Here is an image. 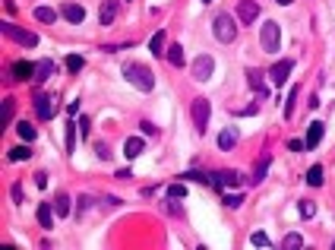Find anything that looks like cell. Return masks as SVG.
<instances>
[{
  "instance_id": "obj_17",
  "label": "cell",
  "mask_w": 335,
  "mask_h": 250,
  "mask_svg": "<svg viewBox=\"0 0 335 250\" xmlns=\"http://www.w3.org/2000/svg\"><path fill=\"white\" fill-rule=\"evenodd\" d=\"M215 181H218V187H237V184H240V174L225 168V171H218V174H215Z\"/></svg>"
},
{
  "instance_id": "obj_16",
  "label": "cell",
  "mask_w": 335,
  "mask_h": 250,
  "mask_svg": "<svg viewBox=\"0 0 335 250\" xmlns=\"http://www.w3.org/2000/svg\"><path fill=\"white\" fill-rule=\"evenodd\" d=\"M180 177H183V181H199V184H209V187H218V181H215V174H202V171H183Z\"/></svg>"
},
{
  "instance_id": "obj_23",
  "label": "cell",
  "mask_w": 335,
  "mask_h": 250,
  "mask_svg": "<svg viewBox=\"0 0 335 250\" xmlns=\"http://www.w3.org/2000/svg\"><path fill=\"white\" fill-rule=\"evenodd\" d=\"M168 64H171V67H183V48L180 45L168 48Z\"/></svg>"
},
{
  "instance_id": "obj_4",
  "label": "cell",
  "mask_w": 335,
  "mask_h": 250,
  "mask_svg": "<svg viewBox=\"0 0 335 250\" xmlns=\"http://www.w3.org/2000/svg\"><path fill=\"white\" fill-rule=\"evenodd\" d=\"M209 98H196L193 101V108H190V114H193V127H196V133H206V127H209Z\"/></svg>"
},
{
  "instance_id": "obj_38",
  "label": "cell",
  "mask_w": 335,
  "mask_h": 250,
  "mask_svg": "<svg viewBox=\"0 0 335 250\" xmlns=\"http://www.w3.org/2000/svg\"><path fill=\"white\" fill-rule=\"evenodd\" d=\"M139 127H142V133H145V136H152V133L158 130V127H155V123H152V120H142V123H139Z\"/></svg>"
},
{
  "instance_id": "obj_34",
  "label": "cell",
  "mask_w": 335,
  "mask_h": 250,
  "mask_svg": "<svg viewBox=\"0 0 335 250\" xmlns=\"http://www.w3.org/2000/svg\"><path fill=\"white\" fill-rule=\"evenodd\" d=\"M67 70H70V73H79V70H82V57L79 54H70L67 57Z\"/></svg>"
},
{
  "instance_id": "obj_42",
  "label": "cell",
  "mask_w": 335,
  "mask_h": 250,
  "mask_svg": "<svg viewBox=\"0 0 335 250\" xmlns=\"http://www.w3.org/2000/svg\"><path fill=\"white\" fill-rule=\"evenodd\" d=\"M35 184H38V187H48V174H45V171L35 174Z\"/></svg>"
},
{
  "instance_id": "obj_21",
  "label": "cell",
  "mask_w": 335,
  "mask_h": 250,
  "mask_svg": "<svg viewBox=\"0 0 335 250\" xmlns=\"http://www.w3.org/2000/svg\"><path fill=\"white\" fill-rule=\"evenodd\" d=\"M234 142H237V133H234V130H221V133H218V149L228 152V149H234Z\"/></svg>"
},
{
  "instance_id": "obj_8",
  "label": "cell",
  "mask_w": 335,
  "mask_h": 250,
  "mask_svg": "<svg viewBox=\"0 0 335 250\" xmlns=\"http://www.w3.org/2000/svg\"><path fill=\"white\" fill-rule=\"evenodd\" d=\"M291 70H294V60H288V57H285V60H275V64H272L269 76H272V82H275V86H282V82L288 79Z\"/></svg>"
},
{
  "instance_id": "obj_13",
  "label": "cell",
  "mask_w": 335,
  "mask_h": 250,
  "mask_svg": "<svg viewBox=\"0 0 335 250\" xmlns=\"http://www.w3.org/2000/svg\"><path fill=\"white\" fill-rule=\"evenodd\" d=\"M247 82H250V89H256V92H259V98H266V95H269V89H266L263 73H259V70H247Z\"/></svg>"
},
{
  "instance_id": "obj_37",
  "label": "cell",
  "mask_w": 335,
  "mask_h": 250,
  "mask_svg": "<svg viewBox=\"0 0 335 250\" xmlns=\"http://www.w3.org/2000/svg\"><path fill=\"white\" fill-rule=\"evenodd\" d=\"M313 212H316L313 203H301V216H304V219H313Z\"/></svg>"
},
{
  "instance_id": "obj_28",
  "label": "cell",
  "mask_w": 335,
  "mask_h": 250,
  "mask_svg": "<svg viewBox=\"0 0 335 250\" xmlns=\"http://www.w3.org/2000/svg\"><path fill=\"white\" fill-rule=\"evenodd\" d=\"M16 130H19V136H23L26 142H29V139H35V136H38V130H35V127H32V123H29V120H23V123H16Z\"/></svg>"
},
{
  "instance_id": "obj_3",
  "label": "cell",
  "mask_w": 335,
  "mask_h": 250,
  "mask_svg": "<svg viewBox=\"0 0 335 250\" xmlns=\"http://www.w3.org/2000/svg\"><path fill=\"white\" fill-rule=\"evenodd\" d=\"M212 32H215V38H218V41L231 45V41H234V35H237V26H234V19H231L228 13H218V16H215Z\"/></svg>"
},
{
  "instance_id": "obj_44",
  "label": "cell",
  "mask_w": 335,
  "mask_h": 250,
  "mask_svg": "<svg viewBox=\"0 0 335 250\" xmlns=\"http://www.w3.org/2000/svg\"><path fill=\"white\" fill-rule=\"evenodd\" d=\"M275 4H282V7H288V4H294V0H275Z\"/></svg>"
},
{
  "instance_id": "obj_43",
  "label": "cell",
  "mask_w": 335,
  "mask_h": 250,
  "mask_svg": "<svg viewBox=\"0 0 335 250\" xmlns=\"http://www.w3.org/2000/svg\"><path fill=\"white\" fill-rule=\"evenodd\" d=\"M67 114H79V101H70L67 105Z\"/></svg>"
},
{
  "instance_id": "obj_33",
  "label": "cell",
  "mask_w": 335,
  "mask_h": 250,
  "mask_svg": "<svg viewBox=\"0 0 335 250\" xmlns=\"http://www.w3.org/2000/svg\"><path fill=\"white\" fill-rule=\"evenodd\" d=\"M168 196H171V200H180V196H187V184H171V187H168Z\"/></svg>"
},
{
  "instance_id": "obj_24",
  "label": "cell",
  "mask_w": 335,
  "mask_h": 250,
  "mask_svg": "<svg viewBox=\"0 0 335 250\" xmlns=\"http://www.w3.org/2000/svg\"><path fill=\"white\" fill-rule=\"evenodd\" d=\"M35 19H38V23H54V19H57V10H51V7H35Z\"/></svg>"
},
{
  "instance_id": "obj_6",
  "label": "cell",
  "mask_w": 335,
  "mask_h": 250,
  "mask_svg": "<svg viewBox=\"0 0 335 250\" xmlns=\"http://www.w3.org/2000/svg\"><path fill=\"white\" fill-rule=\"evenodd\" d=\"M237 19L244 26H253L259 19V4H256V0H240V4H237Z\"/></svg>"
},
{
  "instance_id": "obj_27",
  "label": "cell",
  "mask_w": 335,
  "mask_h": 250,
  "mask_svg": "<svg viewBox=\"0 0 335 250\" xmlns=\"http://www.w3.org/2000/svg\"><path fill=\"white\" fill-rule=\"evenodd\" d=\"M149 48H152V54H155V57H158V54H164V32H161V29L152 35V41H149Z\"/></svg>"
},
{
  "instance_id": "obj_25",
  "label": "cell",
  "mask_w": 335,
  "mask_h": 250,
  "mask_svg": "<svg viewBox=\"0 0 335 250\" xmlns=\"http://www.w3.org/2000/svg\"><path fill=\"white\" fill-rule=\"evenodd\" d=\"M282 247H285V250H301V247H304V238L297 235V231H291V235H285Z\"/></svg>"
},
{
  "instance_id": "obj_2",
  "label": "cell",
  "mask_w": 335,
  "mask_h": 250,
  "mask_svg": "<svg viewBox=\"0 0 335 250\" xmlns=\"http://www.w3.org/2000/svg\"><path fill=\"white\" fill-rule=\"evenodd\" d=\"M0 32H4L10 41L23 45V48H35V45H38V35H35V32H29V29H23V26H13V23H7V19L0 23Z\"/></svg>"
},
{
  "instance_id": "obj_20",
  "label": "cell",
  "mask_w": 335,
  "mask_h": 250,
  "mask_svg": "<svg viewBox=\"0 0 335 250\" xmlns=\"http://www.w3.org/2000/svg\"><path fill=\"white\" fill-rule=\"evenodd\" d=\"M269 165H272V158H269V155L256 162V168H253V184H259V181H263V177L269 174Z\"/></svg>"
},
{
  "instance_id": "obj_32",
  "label": "cell",
  "mask_w": 335,
  "mask_h": 250,
  "mask_svg": "<svg viewBox=\"0 0 335 250\" xmlns=\"http://www.w3.org/2000/svg\"><path fill=\"white\" fill-rule=\"evenodd\" d=\"M32 152L26 149V146H16V149H10V162H26Z\"/></svg>"
},
{
  "instance_id": "obj_5",
  "label": "cell",
  "mask_w": 335,
  "mask_h": 250,
  "mask_svg": "<svg viewBox=\"0 0 335 250\" xmlns=\"http://www.w3.org/2000/svg\"><path fill=\"white\" fill-rule=\"evenodd\" d=\"M259 38H263V51H269V54H275L278 51V41H282V29H278V23H266L263 32H259Z\"/></svg>"
},
{
  "instance_id": "obj_22",
  "label": "cell",
  "mask_w": 335,
  "mask_h": 250,
  "mask_svg": "<svg viewBox=\"0 0 335 250\" xmlns=\"http://www.w3.org/2000/svg\"><path fill=\"white\" fill-rule=\"evenodd\" d=\"M13 111H16V101L13 98H4V105H0V120H4V127L13 120Z\"/></svg>"
},
{
  "instance_id": "obj_19",
  "label": "cell",
  "mask_w": 335,
  "mask_h": 250,
  "mask_svg": "<svg viewBox=\"0 0 335 250\" xmlns=\"http://www.w3.org/2000/svg\"><path fill=\"white\" fill-rule=\"evenodd\" d=\"M38 222H41V228H54V203L38 206Z\"/></svg>"
},
{
  "instance_id": "obj_30",
  "label": "cell",
  "mask_w": 335,
  "mask_h": 250,
  "mask_svg": "<svg viewBox=\"0 0 335 250\" xmlns=\"http://www.w3.org/2000/svg\"><path fill=\"white\" fill-rule=\"evenodd\" d=\"M297 95H301V89H297V86H291L288 101H285V117H291V114H294V101H297Z\"/></svg>"
},
{
  "instance_id": "obj_31",
  "label": "cell",
  "mask_w": 335,
  "mask_h": 250,
  "mask_svg": "<svg viewBox=\"0 0 335 250\" xmlns=\"http://www.w3.org/2000/svg\"><path fill=\"white\" fill-rule=\"evenodd\" d=\"M76 130L79 123H67V152H73V146H76Z\"/></svg>"
},
{
  "instance_id": "obj_45",
  "label": "cell",
  "mask_w": 335,
  "mask_h": 250,
  "mask_svg": "<svg viewBox=\"0 0 335 250\" xmlns=\"http://www.w3.org/2000/svg\"><path fill=\"white\" fill-rule=\"evenodd\" d=\"M206 4H209V0H206Z\"/></svg>"
},
{
  "instance_id": "obj_35",
  "label": "cell",
  "mask_w": 335,
  "mask_h": 250,
  "mask_svg": "<svg viewBox=\"0 0 335 250\" xmlns=\"http://www.w3.org/2000/svg\"><path fill=\"white\" fill-rule=\"evenodd\" d=\"M250 244H253V247H269V238L263 235V231H253V235H250Z\"/></svg>"
},
{
  "instance_id": "obj_36",
  "label": "cell",
  "mask_w": 335,
  "mask_h": 250,
  "mask_svg": "<svg viewBox=\"0 0 335 250\" xmlns=\"http://www.w3.org/2000/svg\"><path fill=\"white\" fill-rule=\"evenodd\" d=\"M240 203H244V193H228L225 196V206H231V209H237Z\"/></svg>"
},
{
  "instance_id": "obj_15",
  "label": "cell",
  "mask_w": 335,
  "mask_h": 250,
  "mask_svg": "<svg viewBox=\"0 0 335 250\" xmlns=\"http://www.w3.org/2000/svg\"><path fill=\"white\" fill-rule=\"evenodd\" d=\"M320 139H323V123H320V120H313V123H310V130H307V139H304V142H307V149L320 146Z\"/></svg>"
},
{
  "instance_id": "obj_41",
  "label": "cell",
  "mask_w": 335,
  "mask_h": 250,
  "mask_svg": "<svg viewBox=\"0 0 335 250\" xmlns=\"http://www.w3.org/2000/svg\"><path fill=\"white\" fill-rule=\"evenodd\" d=\"M79 133H82V139L89 136V117H79Z\"/></svg>"
},
{
  "instance_id": "obj_29",
  "label": "cell",
  "mask_w": 335,
  "mask_h": 250,
  "mask_svg": "<svg viewBox=\"0 0 335 250\" xmlns=\"http://www.w3.org/2000/svg\"><path fill=\"white\" fill-rule=\"evenodd\" d=\"M307 184H313V187L323 184V165H313V168L307 171Z\"/></svg>"
},
{
  "instance_id": "obj_9",
  "label": "cell",
  "mask_w": 335,
  "mask_h": 250,
  "mask_svg": "<svg viewBox=\"0 0 335 250\" xmlns=\"http://www.w3.org/2000/svg\"><path fill=\"white\" fill-rule=\"evenodd\" d=\"M35 114L41 120H51L54 117V98L51 95H35Z\"/></svg>"
},
{
  "instance_id": "obj_1",
  "label": "cell",
  "mask_w": 335,
  "mask_h": 250,
  "mask_svg": "<svg viewBox=\"0 0 335 250\" xmlns=\"http://www.w3.org/2000/svg\"><path fill=\"white\" fill-rule=\"evenodd\" d=\"M123 76L133 82L136 89H142V92H152V89H155V76H152V70H149L145 64H127Z\"/></svg>"
},
{
  "instance_id": "obj_18",
  "label": "cell",
  "mask_w": 335,
  "mask_h": 250,
  "mask_svg": "<svg viewBox=\"0 0 335 250\" xmlns=\"http://www.w3.org/2000/svg\"><path fill=\"white\" fill-rule=\"evenodd\" d=\"M60 13L67 16L70 23H82V19H86V10H82L79 4H64V10H60Z\"/></svg>"
},
{
  "instance_id": "obj_39",
  "label": "cell",
  "mask_w": 335,
  "mask_h": 250,
  "mask_svg": "<svg viewBox=\"0 0 335 250\" xmlns=\"http://www.w3.org/2000/svg\"><path fill=\"white\" fill-rule=\"evenodd\" d=\"M288 149H291V152H301V149H307V142H304V139H291Z\"/></svg>"
},
{
  "instance_id": "obj_14",
  "label": "cell",
  "mask_w": 335,
  "mask_h": 250,
  "mask_svg": "<svg viewBox=\"0 0 335 250\" xmlns=\"http://www.w3.org/2000/svg\"><path fill=\"white\" fill-rule=\"evenodd\" d=\"M142 149H145V139H139V136H130V139L123 142V155H127V158H136Z\"/></svg>"
},
{
  "instance_id": "obj_10",
  "label": "cell",
  "mask_w": 335,
  "mask_h": 250,
  "mask_svg": "<svg viewBox=\"0 0 335 250\" xmlns=\"http://www.w3.org/2000/svg\"><path fill=\"white\" fill-rule=\"evenodd\" d=\"M10 73H13V79H35V64L16 60V64L10 67Z\"/></svg>"
},
{
  "instance_id": "obj_7",
  "label": "cell",
  "mask_w": 335,
  "mask_h": 250,
  "mask_svg": "<svg viewBox=\"0 0 335 250\" xmlns=\"http://www.w3.org/2000/svg\"><path fill=\"white\" fill-rule=\"evenodd\" d=\"M212 70H215V60H212L209 54H199V57L193 60V79L206 82V79L212 76Z\"/></svg>"
},
{
  "instance_id": "obj_26",
  "label": "cell",
  "mask_w": 335,
  "mask_h": 250,
  "mask_svg": "<svg viewBox=\"0 0 335 250\" xmlns=\"http://www.w3.org/2000/svg\"><path fill=\"white\" fill-rule=\"evenodd\" d=\"M54 212H57L60 219L70 212V196H67V193H57V200H54Z\"/></svg>"
},
{
  "instance_id": "obj_11",
  "label": "cell",
  "mask_w": 335,
  "mask_h": 250,
  "mask_svg": "<svg viewBox=\"0 0 335 250\" xmlns=\"http://www.w3.org/2000/svg\"><path fill=\"white\" fill-rule=\"evenodd\" d=\"M54 70H57V64H54V60H38V64H35V82H45V79H51L54 76Z\"/></svg>"
},
{
  "instance_id": "obj_12",
  "label": "cell",
  "mask_w": 335,
  "mask_h": 250,
  "mask_svg": "<svg viewBox=\"0 0 335 250\" xmlns=\"http://www.w3.org/2000/svg\"><path fill=\"white\" fill-rule=\"evenodd\" d=\"M98 19H101V26H111L117 19V0H104L101 10H98Z\"/></svg>"
},
{
  "instance_id": "obj_46",
  "label": "cell",
  "mask_w": 335,
  "mask_h": 250,
  "mask_svg": "<svg viewBox=\"0 0 335 250\" xmlns=\"http://www.w3.org/2000/svg\"><path fill=\"white\" fill-rule=\"evenodd\" d=\"M332 247H335V244H332Z\"/></svg>"
},
{
  "instance_id": "obj_40",
  "label": "cell",
  "mask_w": 335,
  "mask_h": 250,
  "mask_svg": "<svg viewBox=\"0 0 335 250\" xmlns=\"http://www.w3.org/2000/svg\"><path fill=\"white\" fill-rule=\"evenodd\" d=\"M95 152H98V158H111V149L104 146V142H98V146H95Z\"/></svg>"
}]
</instances>
